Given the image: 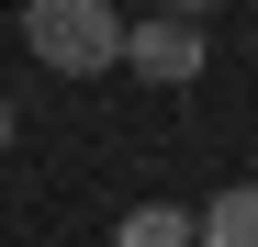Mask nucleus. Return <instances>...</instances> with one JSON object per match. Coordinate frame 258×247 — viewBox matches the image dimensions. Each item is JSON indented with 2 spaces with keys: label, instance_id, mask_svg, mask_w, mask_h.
<instances>
[{
  "label": "nucleus",
  "instance_id": "1",
  "mask_svg": "<svg viewBox=\"0 0 258 247\" xmlns=\"http://www.w3.org/2000/svg\"><path fill=\"white\" fill-rule=\"evenodd\" d=\"M23 45L56 79H101V68H123V12L112 0H23Z\"/></svg>",
  "mask_w": 258,
  "mask_h": 247
},
{
  "label": "nucleus",
  "instance_id": "2",
  "mask_svg": "<svg viewBox=\"0 0 258 247\" xmlns=\"http://www.w3.org/2000/svg\"><path fill=\"white\" fill-rule=\"evenodd\" d=\"M123 68H135V79H157V90H191V79L213 68V45H202V23L157 12V23H123Z\"/></svg>",
  "mask_w": 258,
  "mask_h": 247
},
{
  "label": "nucleus",
  "instance_id": "3",
  "mask_svg": "<svg viewBox=\"0 0 258 247\" xmlns=\"http://www.w3.org/2000/svg\"><path fill=\"white\" fill-rule=\"evenodd\" d=\"M191 247H258V180H236V191H213L202 214H191Z\"/></svg>",
  "mask_w": 258,
  "mask_h": 247
},
{
  "label": "nucleus",
  "instance_id": "4",
  "mask_svg": "<svg viewBox=\"0 0 258 247\" xmlns=\"http://www.w3.org/2000/svg\"><path fill=\"white\" fill-rule=\"evenodd\" d=\"M112 247H191V214L180 202H135V214H112Z\"/></svg>",
  "mask_w": 258,
  "mask_h": 247
},
{
  "label": "nucleus",
  "instance_id": "5",
  "mask_svg": "<svg viewBox=\"0 0 258 247\" xmlns=\"http://www.w3.org/2000/svg\"><path fill=\"white\" fill-rule=\"evenodd\" d=\"M157 12H180V23H202V12H213V0H157Z\"/></svg>",
  "mask_w": 258,
  "mask_h": 247
},
{
  "label": "nucleus",
  "instance_id": "6",
  "mask_svg": "<svg viewBox=\"0 0 258 247\" xmlns=\"http://www.w3.org/2000/svg\"><path fill=\"white\" fill-rule=\"evenodd\" d=\"M0 146H12V90H0Z\"/></svg>",
  "mask_w": 258,
  "mask_h": 247
}]
</instances>
